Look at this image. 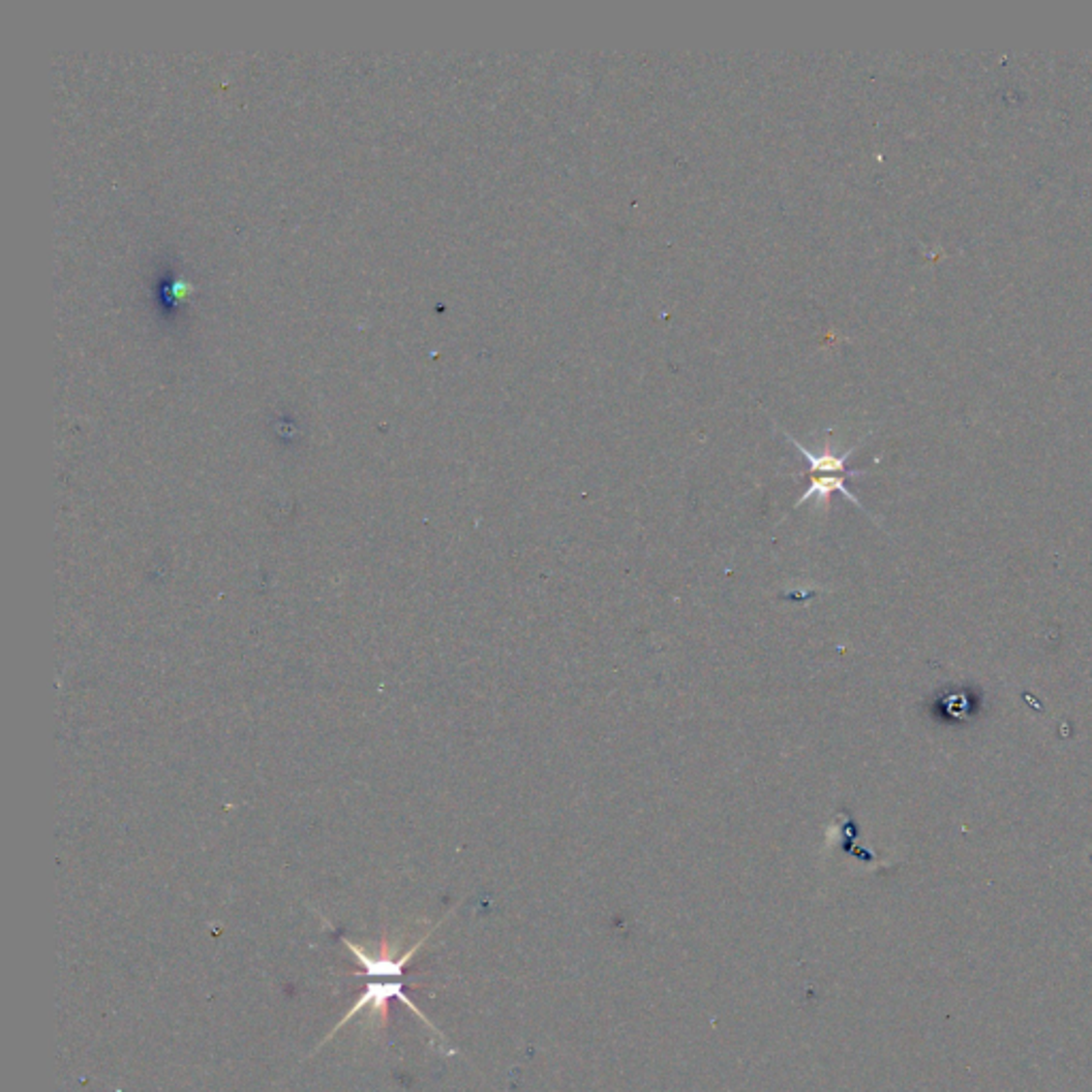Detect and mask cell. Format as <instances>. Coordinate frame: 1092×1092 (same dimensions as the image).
<instances>
[{"mask_svg": "<svg viewBox=\"0 0 1092 1092\" xmlns=\"http://www.w3.org/2000/svg\"><path fill=\"white\" fill-rule=\"evenodd\" d=\"M785 438L790 440V442H792L798 450H801L803 457L806 459L808 474H849V476H858V474H863V471H864V470H849V468H847V459L854 455L856 446L845 450V453H841V455L833 453V450L826 446V448L822 450V453L817 455V453H813V450H808L804 444L798 442V440H796L794 436L785 434Z\"/></svg>", "mask_w": 1092, "mask_h": 1092, "instance_id": "1", "label": "cell"}, {"mask_svg": "<svg viewBox=\"0 0 1092 1092\" xmlns=\"http://www.w3.org/2000/svg\"><path fill=\"white\" fill-rule=\"evenodd\" d=\"M847 476H849V474H819V476L811 478V482H808L806 491L803 493V498L798 500L796 508L803 506V503H806L808 500H817L819 503H822V506H826V501H831L833 493L838 491V493H843V496H845L849 501L856 503L858 508L864 510V506H863V503H860V500L854 496L852 491L847 489V482H845Z\"/></svg>", "mask_w": 1092, "mask_h": 1092, "instance_id": "2", "label": "cell"}]
</instances>
